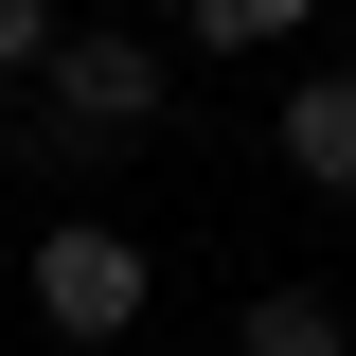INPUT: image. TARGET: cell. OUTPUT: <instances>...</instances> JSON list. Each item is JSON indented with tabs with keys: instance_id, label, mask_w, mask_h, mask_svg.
<instances>
[{
	"instance_id": "obj_1",
	"label": "cell",
	"mask_w": 356,
	"mask_h": 356,
	"mask_svg": "<svg viewBox=\"0 0 356 356\" xmlns=\"http://www.w3.org/2000/svg\"><path fill=\"white\" fill-rule=\"evenodd\" d=\"M36 107V161H125V143H161V36H125V18H72L54 36V72L18 89Z\"/></svg>"
},
{
	"instance_id": "obj_2",
	"label": "cell",
	"mask_w": 356,
	"mask_h": 356,
	"mask_svg": "<svg viewBox=\"0 0 356 356\" xmlns=\"http://www.w3.org/2000/svg\"><path fill=\"white\" fill-rule=\"evenodd\" d=\"M143 303H161V250H143V232H107V214H54L36 267H18V321H36V339H72V356H107Z\"/></svg>"
},
{
	"instance_id": "obj_3",
	"label": "cell",
	"mask_w": 356,
	"mask_h": 356,
	"mask_svg": "<svg viewBox=\"0 0 356 356\" xmlns=\"http://www.w3.org/2000/svg\"><path fill=\"white\" fill-rule=\"evenodd\" d=\"M285 178H303V196H356V72L285 89Z\"/></svg>"
},
{
	"instance_id": "obj_4",
	"label": "cell",
	"mask_w": 356,
	"mask_h": 356,
	"mask_svg": "<svg viewBox=\"0 0 356 356\" xmlns=\"http://www.w3.org/2000/svg\"><path fill=\"white\" fill-rule=\"evenodd\" d=\"M232 356H356V321H339V285H250Z\"/></svg>"
},
{
	"instance_id": "obj_5",
	"label": "cell",
	"mask_w": 356,
	"mask_h": 356,
	"mask_svg": "<svg viewBox=\"0 0 356 356\" xmlns=\"http://www.w3.org/2000/svg\"><path fill=\"white\" fill-rule=\"evenodd\" d=\"M303 18H321V0H178V36H196V54H285Z\"/></svg>"
},
{
	"instance_id": "obj_6",
	"label": "cell",
	"mask_w": 356,
	"mask_h": 356,
	"mask_svg": "<svg viewBox=\"0 0 356 356\" xmlns=\"http://www.w3.org/2000/svg\"><path fill=\"white\" fill-rule=\"evenodd\" d=\"M54 36H72V0H0V89H36Z\"/></svg>"
},
{
	"instance_id": "obj_7",
	"label": "cell",
	"mask_w": 356,
	"mask_h": 356,
	"mask_svg": "<svg viewBox=\"0 0 356 356\" xmlns=\"http://www.w3.org/2000/svg\"><path fill=\"white\" fill-rule=\"evenodd\" d=\"M72 18H125V0H72Z\"/></svg>"
},
{
	"instance_id": "obj_8",
	"label": "cell",
	"mask_w": 356,
	"mask_h": 356,
	"mask_svg": "<svg viewBox=\"0 0 356 356\" xmlns=\"http://www.w3.org/2000/svg\"><path fill=\"white\" fill-rule=\"evenodd\" d=\"M0 339H18V303H0Z\"/></svg>"
},
{
	"instance_id": "obj_9",
	"label": "cell",
	"mask_w": 356,
	"mask_h": 356,
	"mask_svg": "<svg viewBox=\"0 0 356 356\" xmlns=\"http://www.w3.org/2000/svg\"><path fill=\"white\" fill-rule=\"evenodd\" d=\"M339 321H356V303H339Z\"/></svg>"
}]
</instances>
